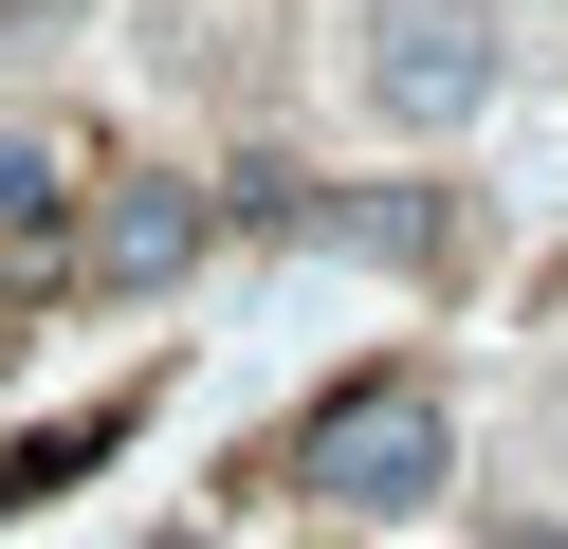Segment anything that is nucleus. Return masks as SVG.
<instances>
[{
  "mask_svg": "<svg viewBox=\"0 0 568 549\" xmlns=\"http://www.w3.org/2000/svg\"><path fill=\"white\" fill-rule=\"evenodd\" d=\"M92 256H111V275H184V256H202V202H165V183H148V202H111V238H92Z\"/></svg>",
  "mask_w": 568,
  "mask_h": 549,
  "instance_id": "obj_3",
  "label": "nucleus"
},
{
  "mask_svg": "<svg viewBox=\"0 0 568 549\" xmlns=\"http://www.w3.org/2000/svg\"><path fill=\"white\" fill-rule=\"evenodd\" d=\"M55 202V146H19V129H0V220H38Z\"/></svg>",
  "mask_w": 568,
  "mask_h": 549,
  "instance_id": "obj_4",
  "label": "nucleus"
},
{
  "mask_svg": "<svg viewBox=\"0 0 568 549\" xmlns=\"http://www.w3.org/2000/svg\"><path fill=\"white\" fill-rule=\"evenodd\" d=\"M367 92L404 110V129H458V110L495 92V19L477 0H367Z\"/></svg>",
  "mask_w": 568,
  "mask_h": 549,
  "instance_id": "obj_2",
  "label": "nucleus"
},
{
  "mask_svg": "<svg viewBox=\"0 0 568 549\" xmlns=\"http://www.w3.org/2000/svg\"><path fill=\"white\" fill-rule=\"evenodd\" d=\"M495 549H568V531H495Z\"/></svg>",
  "mask_w": 568,
  "mask_h": 549,
  "instance_id": "obj_5",
  "label": "nucleus"
},
{
  "mask_svg": "<svg viewBox=\"0 0 568 549\" xmlns=\"http://www.w3.org/2000/svg\"><path fill=\"white\" fill-rule=\"evenodd\" d=\"M165 549H221V531H165Z\"/></svg>",
  "mask_w": 568,
  "mask_h": 549,
  "instance_id": "obj_6",
  "label": "nucleus"
},
{
  "mask_svg": "<svg viewBox=\"0 0 568 549\" xmlns=\"http://www.w3.org/2000/svg\"><path fill=\"white\" fill-rule=\"evenodd\" d=\"M440 458L458 439H440V385H422V366H348V385L294 421V495L312 512H422Z\"/></svg>",
  "mask_w": 568,
  "mask_h": 549,
  "instance_id": "obj_1",
  "label": "nucleus"
}]
</instances>
